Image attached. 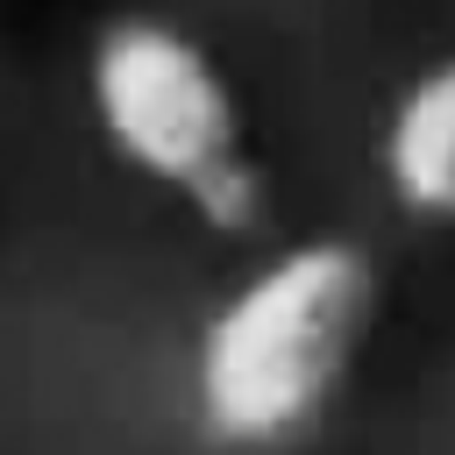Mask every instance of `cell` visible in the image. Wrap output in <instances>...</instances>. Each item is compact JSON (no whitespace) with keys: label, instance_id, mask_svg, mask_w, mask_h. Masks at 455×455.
<instances>
[{"label":"cell","instance_id":"7a4b0ae2","mask_svg":"<svg viewBox=\"0 0 455 455\" xmlns=\"http://www.w3.org/2000/svg\"><path fill=\"white\" fill-rule=\"evenodd\" d=\"M85 92H92L100 135L171 192H192L206 171L249 149L228 71L206 57V43H192L171 21H149V14L107 21L85 57Z\"/></svg>","mask_w":455,"mask_h":455},{"label":"cell","instance_id":"277c9868","mask_svg":"<svg viewBox=\"0 0 455 455\" xmlns=\"http://www.w3.org/2000/svg\"><path fill=\"white\" fill-rule=\"evenodd\" d=\"M185 206H192V213H199L213 235H256V228H263V213H270V185H263L256 156L242 149L235 164L206 171V178L185 192Z\"/></svg>","mask_w":455,"mask_h":455},{"label":"cell","instance_id":"6da1fadb","mask_svg":"<svg viewBox=\"0 0 455 455\" xmlns=\"http://www.w3.org/2000/svg\"><path fill=\"white\" fill-rule=\"evenodd\" d=\"M377 320V263L355 242L270 256L199 334V419L228 448L291 441L327 412Z\"/></svg>","mask_w":455,"mask_h":455},{"label":"cell","instance_id":"3957f363","mask_svg":"<svg viewBox=\"0 0 455 455\" xmlns=\"http://www.w3.org/2000/svg\"><path fill=\"white\" fill-rule=\"evenodd\" d=\"M384 185L419 220H455V57L427 64L384 121Z\"/></svg>","mask_w":455,"mask_h":455}]
</instances>
